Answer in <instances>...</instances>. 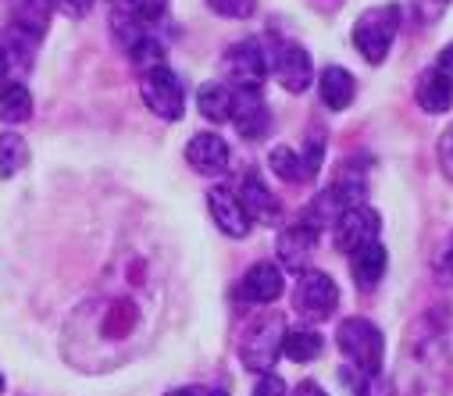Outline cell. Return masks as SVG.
<instances>
[{
	"mask_svg": "<svg viewBox=\"0 0 453 396\" xmlns=\"http://www.w3.org/2000/svg\"><path fill=\"white\" fill-rule=\"evenodd\" d=\"M400 33V8L396 4H382V8H368L354 29H350V40L357 47V54L368 61V65H382L389 58V47Z\"/></svg>",
	"mask_w": 453,
	"mask_h": 396,
	"instance_id": "6da1fadb",
	"label": "cell"
},
{
	"mask_svg": "<svg viewBox=\"0 0 453 396\" xmlns=\"http://www.w3.org/2000/svg\"><path fill=\"white\" fill-rule=\"evenodd\" d=\"M282 336H286V322L279 314H261L247 325L243 339H240V361L247 371L265 375L275 368V361L282 357Z\"/></svg>",
	"mask_w": 453,
	"mask_h": 396,
	"instance_id": "7a4b0ae2",
	"label": "cell"
},
{
	"mask_svg": "<svg viewBox=\"0 0 453 396\" xmlns=\"http://www.w3.org/2000/svg\"><path fill=\"white\" fill-rule=\"evenodd\" d=\"M335 343H339V350H343L347 361H354V368H365V371H379L382 368L386 336H382V329L375 322H368V318H347V322H339Z\"/></svg>",
	"mask_w": 453,
	"mask_h": 396,
	"instance_id": "3957f363",
	"label": "cell"
},
{
	"mask_svg": "<svg viewBox=\"0 0 453 396\" xmlns=\"http://www.w3.org/2000/svg\"><path fill=\"white\" fill-rule=\"evenodd\" d=\"M140 93H143V104H147L157 118H165V121H179V118L186 114V89H182V79H179L168 65L143 72Z\"/></svg>",
	"mask_w": 453,
	"mask_h": 396,
	"instance_id": "277c9868",
	"label": "cell"
},
{
	"mask_svg": "<svg viewBox=\"0 0 453 396\" xmlns=\"http://www.w3.org/2000/svg\"><path fill=\"white\" fill-rule=\"evenodd\" d=\"M293 307H296V314L307 318V322H325V318H332L335 307H339V286H335V279L325 276V272H314V268L300 272L296 290H293Z\"/></svg>",
	"mask_w": 453,
	"mask_h": 396,
	"instance_id": "5b68a950",
	"label": "cell"
},
{
	"mask_svg": "<svg viewBox=\"0 0 453 396\" xmlns=\"http://www.w3.org/2000/svg\"><path fill=\"white\" fill-rule=\"evenodd\" d=\"M268 75H275L286 93H303L314 79V61L300 43H279L268 50Z\"/></svg>",
	"mask_w": 453,
	"mask_h": 396,
	"instance_id": "8992f818",
	"label": "cell"
},
{
	"mask_svg": "<svg viewBox=\"0 0 453 396\" xmlns=\"http://www.w3.org/2000/svg\"><path fill=\"white\" fill-rule=\"evenodd\" d=\"M225 75H229L233 86H254L261 89V82L268 79V50L257 40H240L225 50L221 58Z\"/></svg>",
	"mask_w": 453,
	"mask_h": 396,
	"instance_id": "52a82bcc",
	"label": "cell"
},
{
	"mask_svg": "<svg viewBox=\"0 0 453 396\" xmlns=\"http://www.w3.org/2000/svg\"><path fill=\"white\" fill-rule=\"evenodd\" d=\"M332 232H335V246H339V250H343V253H354L357 246L379 239V232H382V218H379L375 207H368V204H354V207H347L343 214L332 221Z\"/></svg>",
	"mask_w": 453,
	"mask_h": 396,
	"instance_id": "ba28073f",
	"label": "cell"
},
{
	"mask_svg": "<svg viewBox=\"0 0 453 396\" xmlns=\"http://www.w3.org/2000/svg\"><path fill=\"white\" fill-rule=\"evenodd\" d=\"M236 132L243 140H261L265 132L272 128V111L261 97V89L254 86H233V118Z\"/></svg>",
	"mask_w": 453,
	"mask_h": 396,
	"instance_id": "9c48e42d",
	"label": "cell"
},
{
	"mask_svg": "<svg viewBox=\"0 0 453 396\" xmlns=\"http://www.w3.org/2000/svg\"><path fill=\"white\" fill-rule=\"evenodd\" d=\"M207 211H211L218 232H225L229 239L250 236V225H254V221L247 218V211H243L236 190H229V186H211V193H207Z\"/></svg>",
	"mask_w": 453,
	"mask_h": 396,
	"instance_id": "30bf717a",
	"label": "cell"
},
{
	"mask_svg": "<svg viewBox=\"0 0 453 396\" xmlns=\"http://www.w3.org/2000/svg\"><path fill=\"white\" fill-rule=\"evenodd\" d=\"M286 290V272L275 260H257L240 279V300L247 304H275Z\"/></svg>",
	"mask_w": 453,
	"mask_h": 396,
	"instance_id": "8fae6325",
	"label": "cell"
},
{
	"mask_svg": "<svg viewBox=\"0 0 453 396\" xmlns=\"http://www.w3.org/2000/svg\"><path fill=\"white\" fill-rule=\"evenodd\" d=\"M314 246H318V232H314L311 225L296 221V225L282 229V232H279V243H275V250H279V260H282L279 268H282V272H293V276L307 272V264H311V253H314Z\"/></svg>",
	"mask_w": 453,
	"mask_h": 396,
	"instance_id": "7c38bea8",
	"label": "cell"
},
{
	"mask_svg": "<svg viewBox=\"0 0 453 396\" xmlns=\"http://www.w3.org/2000/svg\"><path fill=\"white\" fill-rule=\"evenodd\" d=\"M229 158H233L229 144H225L218 132H196V136H189V144H186V161L200 175H221L229 168Z\"/></svg>",
	"mask_w": 453,
	"mask_h": 396,
	"instance_id": "4fadbf2b",
	"label": "cell"
},
{
	"mask_svg": "<svg viewBox=\"0 0 453 396\" xmlns=\"http://www.w3.org/2000/svg\"><path fill=\"white\" fill-rule=\"evenodd\" d=\"M236 197H240V204H243V211H247L250 221L275 225V221L282 218V204H279V197L268 190V182H265L257 172H247V175H243Z\"/></svg>",
	"mask_w": 453,
	"mask_h": 396,
	"instance_id": "5bb4252c",
	"label": "cell"
},
{
	"mask_svg": "<svg viewBox=\"0 0 453 396\" xmlns=\"http://www.w3.org/2000/svg\"><path fill=\"white\" fill-rule=\"evenodd\" d=\"M386 268H389V253L379 239H372V243H365L350 253V276L365 293H372L386 279Z\"/></svg>",
	"mask_w": 453,
	"mask_h": 396,
	"instance_id": "9a60e30c",
	"label": "cell"
},
{
	"mask_svg": "<svg viewBox=\"0 0 453 396\" xmlns=\"http://www.w3.org/2000/svg\"><path fill=\"white\" fill-rule=\"evenodd\" d=\"M318 97L328 111H347L357 97V79L347 72V68H339V65H328L321 75H318Z\"/></svg>",
	"mask_w": 453,
	"mask_h": 396,
	"instance_id": "2e32d148",
	"label": "cell"
},
{
	"mask_svg": "<svg viewBox=\"0 0 453 396\" xmlns=\"http://www.w3.org/2000/svg\"><path fill=\"white\" fill-rule=\"evenodd\" d=\"M50 19H54V0H15L12 29L36 43L50 29Z\"/></svg>",
	"mask_w": 453,
	"mask_h": 396,
	"instance_id": "e0dca14e",
	"label": "cell"
},
{
	"mask_svg": "<svg viewBox=\"0 0 453 396\" xmlns=\"http://www.w3.org/2000/svg\"><path fill=\"white\" fill-rule=\"evenodd\" d=\"M196 111L211 121V125H225L233 118V89L225 82H203L196 89Z\"/></svg>",
	"mask_w": 453,
	"mask_h": 396,
	"instance_id": "ac0fdd59",
	"label": "cell"
},
{
	"mask_svg": "<svg viewBox=\"0 0 453 396\" xmlns=\"http://www.w3.org/2000/svg\"><path fill=\"white\" fill-rule=\"evenodd\" d=\"M33 114V93L26 82H0V121L22 125Z\"/></svg>",
	"mask_w": 453,
	"mask_h": 396,
	"instance_id": "d6986e66",
	"label": "cell"
},
{
	"mask_svg": "<svg viewBox=\"0 0 453 396\" xmlns=\"http://www.w3.org/2000/svg\"><path fill=\"white\" fill-rule=\"evenodd\" d=\"M325 353V339L314 329H286L282 336V357H289L293 364H311Z\"/></svg>",
	"mask_w": 453,
	"mask_h": 396,
	"instance_id": "ffe728a7",
	"label": "cell"
},
{
	"mask_svg": "<svg viewBox=\"0 0 453 396\" xmlns=\"http://www.w3.org/2000/svg\"><path fill=\"white\" fill-rule=\"evenodd\" d=\"M414 97H418V104H421L428 114H446V111L453 107V86H449L435 68L421 75Z\"/></svg>",
	"mask_w": 453,
	"mask_h": 396,
	"instance_id": "44dd1931",
	"label": "cell"
},
{
	"mask_svg": "<svg viewBox=\"0 0 453 396\" xmlns=\"http://www.w3.org/2000/svg\"><path fill=\"white\" fill-rule=\"evenodd\" d=\"M268 168L282 179V182H311L314 175L307 172V161H303V154L296 151V147H272V154H268Z\"/></svg>",
	"mask_w": 453,
	"mask_h": 396,
	"instance_id": "7402d4cb",
	"label": "cell"
},
{
	"mask_svg": "<svg viewBox=\"0 0 453 396\" xmlns=\"http://www.w3.org/2000/svg\"><path fill=\"white\" fill-rule=\"evenodd\" d=\"M29 161V147L19 132H0V179H15Z\"/></svg>",
	"mask_w": 453,
	"mask_h": 396,
	"instance_id": "603a6c76",
	"label": "cell"
},
{
	"mask_svg": "<svg viewBox=\"0 0 453 396\" xmlns=\"http://www.w3.org/2000/svg\"><path fill=\"white\" fill-rule=\"evenodd\" d=\"M343 382L354 396H393V385L386 382L382 368L379 371H365V368H343Z\"/></svg>",
	"mask_w": 453,
	"mask_h": 396,
	"instance_id": "cb8c5ba5",
	"label": "cell"
},
{
	"mask_svg": "<svg viewBox=\"0 0 453 396\" xmlns=\"http://www.w3.org/2000/svg\"><path fill=\"white\" fill-rule=\"evenodd\" d=\"M111 33H115V40L129 50V47H133V43H140L150 29H147V22H143V19H136L126 4H119V0H115V12H111Z\"/></svg>",
	"mask_w": 453,
	"mask_h": 396,
	"instance_id": "d4e9b609",
	"label": "cell"
},
{
	"mask_svg": "<svg viewBox=\"0 0 453 396\" xmlns=\"http://www.w3.org/2000/svg\"><path fill=\"white\" fill-rule=\"evenodd\" d=\"M126 54L133 58V65L140 68V75L150 72V68H161V65H165V43H161L154 33H147V36H143L140 43H133Z\"/></svg>",
	"mask_w": 453,
	"mask_h": 396,
	"instance_id": "484cf974",
	"label": "cell"
},
{
	"mask_svg": "<svg viewBox=\"0 0 453 396\" xmlns=\"http://www.w3.org/2000/svg\"><path fill=\"white\" fill-rule=\"evenodd\" d=\"M207 8L221 19H250L257 12V0H207Z\"/></svg>",
	"mask_w": 453,
	"mask_h": 396,
	"instance_id": "4316f807",
	"label": "cell"
},
{
	"mask_svg": "<svg viewBox=\"0 0 453 396\" xmlns=\"http://www.w3.org/2000/svg\"><path fill=\"white\" fill-rule=\"evenodd\" d=\"M119 4H126L136 19H143L147 26L150 22H157L161 15H165V8H168V0H119Z\"/></svg>",
	"mask_w": 453,
	"mask_h": 396,
	"instance_id": "83f0119b",
	"label": "cell"
},
{
	"mask_svg": "<svg viewBox=\"0 0 453 396\" xmlns=\"http://www.w3.org/2000/svg\"><path fill=\"white\" fill-rule=\"evenodd\" d=\"M432 272H435V279H442V283H453V232H449V236H446V243L435 250Z\"/></svg>",
	"mask_w": 453,
	"mask_h": 396,
	"instance_id": "f1b7e54d",
	"label": "cell"
},
{
	"mask_svg": "<svg viewBox=\"0 0 453 396\" xmlns=\"http://www.w3.org/2000/svg\"><path fill=\"white\" fill-rule=\"evenodd\" d=\"M439 168H442V175L453 182V125L439 136Z\"/></svg>",
	"mask_w": 453,
	"mask_h": 396,
	"instance_id": "f546056e",
	"label": "cell"
},
{
	"mask_svg": "<svg viewBox=\"0 0 453 396\" xmlns=\"http://www.w3.org/2000/svg\"><path fill=\"white\" fill-rule=\"evenodd\" d=\"M254 396H286V382H282L275 371H265V375L254 382Z\"/></svg>",
	"mask_w": 453,
	"mask_h": 396,
	"instance_id": "4dcf8cb0",
	"label": "cell"
},
{
	"mask_svg": "<svg viewBox=\"0 0 453 396\" xmlns=\"http://www.w3.org/2000/svg\"><path fill=\"white\" fill-rule=\"evenodd\" d=\"M96 0H54V12L68 15V19H86L93 12Z\"/></svg>",
	"mask_w": 453,
	"mask_h": 396,
	"instance_id": "1f68e13d",
	"label": "cell"
},
{
	"mask_svg": "<svg viewBox=\"0 0 453 396\" xmlns=\"http://www.w3.org/2000/svg\"><path fill=\"white\" fill-rule=\"evenodd\" d=\"M300 154H303V161H307V172H311V175H318L321 158H325V144H321V140H307V147H303Z\"/></svg>",
	"mask_w": 453,
	"mask_h": 396,
	"instance_id": "d6a6232c",
	"label": "cell"
},
{
	"mask_svg": "<svg viewBox=\"0 0 453 396\" xmlns=\"http://www.w3.org/2000/svg\"><path fill=\"white\" fill-rule=\"evenodd\" d=\"M435 72H439V75H442V79L453 86V43L439 50V58H435Z\"/></svg>",
	"mask_w": 453,
	"mask_h": 396,
	"instance_id": "836d02e7",
	"label": "cell"
},
{
	"mask_svg": "<svg viewBox=\"0 0 453 396\" xmlns=\"http://www.w3.org/2000/svg\"><path fill=\"white\" fill-rule=\"evenodd\" d=\"M293 396H328V392H325L318 382H300V385L293 389Z\"/></svg>",
	"mask_w": 453,
	"mask_h": 396,
	"instance_id": "e575fe53",
	"label": "cell"
},
{
	"mask_svg": "<svg viewBox=\"0 0 453 396\" xmlns=\"http://www.w3.org/2000/svg\"><path fill=\"white\" fill-rule=\"evenodd\" d=\"M8 68H12V54H8V47L0 43V82L8 79Z\"/></svg>",
	"mask_w": 453,
	"mask_h": 396,
	"instance_id": "d590c367",
	"label": "cell"
},
{
	"mask_svg": "<svg viewBox=\"0 0 453 396\" xmlns=\"http://www.w3.org/2000/svg\"><path fill=\"white\" fill-rule=\"evenodd\" d=\"M165 396H200V389H189V385H186V389H172V392H165Z\"/></svg>",
	"mask_w": 453,
	"mask_h": 396,
	"instance_id": "8d00e7d4",
	"label": "cell"
},
{
	"mask_svg": "<svg viewBox=\"0 0 453 396\" xmlns=\"http://www.w3.org/2000/svg\"><path fill=\"white\" fill-rule=\"evenodd\" d=\"M200 396H229V389H200Z\"/></svg>",
	"mask_w": 453,
	"mask_h": 396,
	"instance_id": "74e56055",
	"label": "cell"
},
{
	"mask_svg": "<svg viewBox=\"0 0 453 396\" xmlns=\"http://www.w3.org/2000/svg\"><path fill=\"white\" fill-rule=\"evenodd\" d=\"M0 392H4V375H0Z\"/></svg>",
	"mask_w": 453,
	"mask_h": 396,
	"instance_id": "f35d334b",
	"label": "cell"
}]
</instances>
